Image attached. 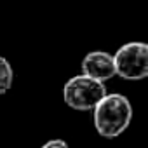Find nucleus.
Segmentation results:
<instances>
[{"label": "nucleus", "instance_id": "obj_1", "mask_svg": "<svg viewBox=\"0 0 148 148\" xmlns=\"http://www.w3.org/2000/svg\"><path fill=\"white\" fill-rule=\"evenodd\" d=\"M92 120L99 136L113 139L120 136L132 120L131 101L120 92L106 94L92 110Z\"/></svg>", "mask_w": 148, "mask_h": 148}, {"label": "nucleus", "instance_id": "obj_6", "mask_svg": "<svg viewBox=\"0 0 148 148\" xmlns=\"http://www.w3.org/2000/svg\"><path fill=\"white\" fill-rule=\"evenodd\" d=\"M40 148H68V143L64 139H49Z\"/></svg>", "mask_w": 148, "mask_h": 148}, {"label": "nucleus", "instance_id": "obj_2", "mask_svg": "<svg viewBox=\"0 0 148 148\" xmlns=\"http://www.w3.org/2000/svg\"><path fill=\"white\" fill-rule=\"evenodd\" d=\"M108 94L106 86L96 79H91L84 73L68 79L63 87V99L64 103L77 112H89L94 110L96 105Z\"/></svg>", "mask_w": 148, "mask_h": 148}, {"label": "nucleus", "instance_id": "obj_4", "mask_svg": "<svg viewBox=\"0 0 148 148\" xmlns=\"http://www.w3.org/2000/svg\"><path fill=\"white\" fill-rule=\"evenodd\" d=\"M82 73L105 84L117 75L115 58L106 51H92L82 61Z\"/></svg>", "mask_w": 148, "mask_h": 148}, {"label": "nucleus", "instance_id": "obj_5", "mask_svg": "<svg viewBox=\"0 0 148 148\" xmlns=\"http://www.w3.org/2000/svg\"><path fill=\"white\" fill-rule=\"evenodd\" d=\"M12 80H14V71L11 63L0 56V96L9 92V89L12 87Z\"/></svg>", "mask_w": 148, "mask_h": 148}, {"label": "nucleus", "instance_id": "obj_3", "mask_svg": "<svg viewBox=\"0 0 148 148\" xmlns=\"http://www.w3.org/2000/svg\"><path fill=\"white\" fill-rule=\"evenodd\" d=\"M117 75L124 80H143L148 77V44L127 42L115 54Z\"/></svg>", "mask_w": 148, "mask_h": 148}]
</instances>
